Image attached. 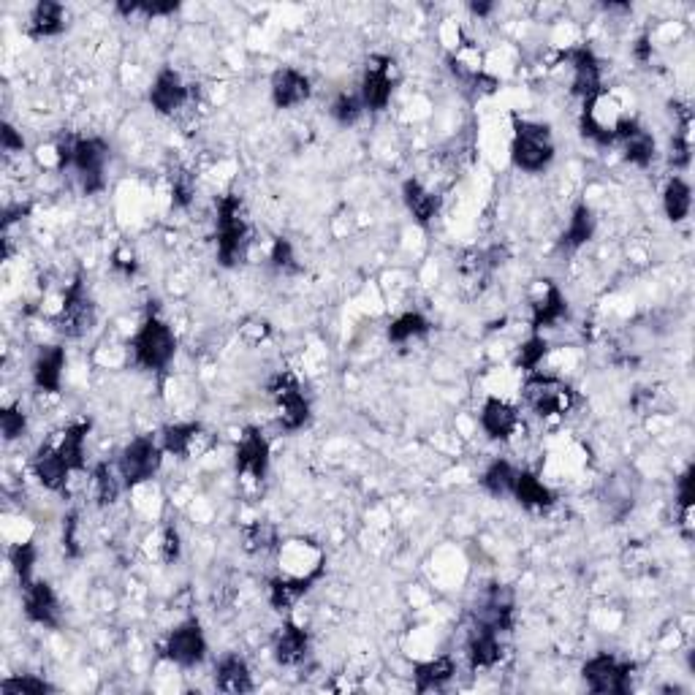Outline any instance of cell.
Masks as SVG:
<instances>
[{"mask_svg":"<svg viewBox=\"0 0 695 695\" xmlns=\"http://www.w3.org/2000/svg\"><path fill=\"white\" fill-rule=\"evenodd\" d=\"M364 112H367V109H364L362 96H359V93H340V96L332 101V109H329V115L334 117V123H340V125L359 123Z\"/></svg>","mask_w":695,"mask_h":695,"instance_id":"obj_39","label":"cell"},{"mask_svg":"<svg viewBox=\"0 0 695 695\" xmlns=\"http://www.w3.org/2000/svg\"><path fill=\"white\" fill-rule=\"evenodd\" d=\"M614 144H622L625 161L638 166V169H647L649 163L655 161V136L649 134L647 128L638 123L633 115H622L617 123H614Z\"/></svg>","mask_w":695,"mask_h":695,"instance_id":"obj_11","label":"cell"},{"mask_svg":"<svg viewBox=\"0 0 695 695\" xmlns=\"http://www.w3.org/2000/svg\"><path fill=\"white\" fill-rule=\"evenodd\" d=\"M402 201L405 207L413 215V220L427 229L432 220L438 218L440 212V196L432 193L429 188H424L419 180H405L402 182Z\"/></svg>","mask_w":695,"mask_h":695,"instance_id":"obj_28","label":"cell"},{"mask_svg":"<svg viewBox=\"0 0 695 695\" xmlns=\"http://www.w3.org/2000/svg\"><path fill=\"white\" fill-rule=\"evenodd\" d=\"M93 486H96V500L98 505H112L123 492V476H120V467H112L109 462H101L96 467V478H93Z\"/></svg>","mask_w":695,"mask_h":695,"instance_id":"obj_37","label":"cell"},{"mask_svg":"<svg viewBox=\"0 0 695 695\" xmlns=\"http://www.w3.org/2000/svg\"><path fill=\"white\" fill-rule=\"evenodd\" d=\"M565 58H568V63L573 68V96L581 98L584 104L592 101L595 96H600L603 93V79H600V63L595 58V52L590 47H576Z\"/></svg>","mask_w":695,"mask_h":695,"instance_id":"obj_16","label":"cell"},{"mask_svg":"<svg viewBox=\"0 0 695 695\" xmlns=\"http://www.w3.org/2000/svg\"><path fill=\"white\" fill-rule=\"evenodd\" d=\"M163 451L161 443L153 438V435H139L128 446L123 448V454L117 459V467H120V476H123L125 486H139L144 481L158 476V470L163 465Z\"/></svg>","mask_w":695,"mask_h":695,"instance_id":"obj_7","label":"cell"},{"mask_svg":"<svg viewBox=\"0 0 695 695\" xmlns=\"http://www.w3.org/2000/svg\"><path fill=\"white\" fill-rule=\"evenodd\" d=\"M530 326L533 332H541V329H549V326L560 324L562 318L568 315V302L562 296L560 286L554 280H541V296L533 299L530 305Z\"/></svg>","mask_w":695,"mask_h":695,"instance_id":"obj_20","label":"cell"},{"mask_svg":"<svg viewBox=\"0 0 695 695\" xmlns=\"http://www.w3.org/2000/svg\"><path fill=\"white\" fill-rule=\"evenodd\" d=\"M269 96L277 109H294L313 96V82L296 68H277L269 82Z\"/></svg>","mask_w":695,"mask_h":695,"instance_id":"obj_18","label":"cell"},{"mask_svg":"<svg viewBox=\"0 0 695 695\" xmlns=\"http://www.w3.org/2000/svg\"><path fill=\"white\" fill-rule=\"evenodd\" d=\"M519 427V410L500 397H489L481 408V429L492 440H508Z\"/></svg>","mask_w":695,"mask_h":695,"instance_id":"obj_23","label":"cell"},{"mask_svg":"<svg viewBox=\"0 0 695 695\" xmlns=\"http://www.w3.org/2000/svg\"><path fill=\"white\" fill-rule=\"evenodd\" d=\"M516 470L508 459H495V462H489V467L484 470V476H481V486H484L486 492L492 497H505L511 495V489H514V481H516Z\"/></svg>","mask_w":695,"mask_h":695,"instance_id":"obj_35","label":"cell"},{"mask_svg":"<svg viewBox=\"0 0 695 695\" xmlns=\"http://www.w3.org/2000/svg\"><path fill=\"white\" fill-rule=\"evenodd\" d=\"M524 402L543 419L546 416H565L576 402V391L571 383H565L557 375H543L535 370L524 381Z\"/></svg>","mask_w":695,"mask_h":695,"instance_id":"obj_4","label":"cell"},{"mask_svg":"<svg viewBox=\"0 0 695 695\" xmlns=\"http://www.w3.org/2000/svg\"><path fill=\"white\" fill-rule=\"evenodd\" d=\"M592 237H595V215H592L587 201H579L571 212L568 229L562 231L560 250H565V253H576V250L584 248Z\"/></svg>","mask_w":695,"mask_h":695,"instance_id":"obj_31","label":"cell"},{"mask_svg":"<svg viewBox=\"0 0 695 695\" xmlns=\"http://www.w3.org/2000/svg\"><path fill=\"white\" fill-rule=\"evenodd\" d=\"M36 560H39V549H36V543L33 541H25V543H17V546H11L9 562H11V568H14V573H17V579H20L22 587H28L30 581H33V568H36Z\"/></svg>","mask_w":695,"mask_h":695,"instance_id":"obj_38","label":"cell"},{"mask_svg":"<svg viewBox=\"0 0 695 695\" xmlns=\"http://www.w3.org/2000/svg\"><path fill=\"white\" fill-rule=\"evenodd\" d=\"M693 207V188L685 177H671L663 191V212L671 223H682Z\"/></svg>","mask_w":695,"mask_h":695,"instance_id":"obj_34","label":"cell"},{"mask_svg":"<svg viewBox=\"0 0 695 695\" xmlns=\"http://www.w3.org/2000/svg\"><path fill=\"white\" fill-rule=\"evenodd\" d=\"M237 476H248L253 481H264L269 473V440L261 435V429L248 427L239 438L237 454H234Z\"/></svg>","mask_w":695,"mask_h":695,"instance_id":"obj_15","label":"cell"},{"mask_svg":"<svg viewBox=\"0 0 695 695\" xmlns=\"http://www.w3.org/2000/svg\"><path fill=\"white\" fill-rule=\"evenodd\" d=\"M391 68H394V60L389 55H372L367 68H364L359 96H362V104L367 112H383L391 104V96H394Z\"/></svg>","mask_w":695,"mask_h":695,"instance_id":"obj_12","label":"cell"},{"mask_svg":"<svg viewBox=\"0 0 695 695\" xmlns=\"http://www.w3.org/2000/svg\"><path fill=\"white\" fill-rule=\"evenodd\" d=\"M269 394L277 408V421L286 432H299L310 421V402L291 372L277 375L275 381L269 383Z\"/></svg>","mask_w":695,"mask_h":695,"instance_id":"obj_9","label":"cell"},{"mask_svg":"<svg viewBox=\"0 0 695 695\" xmlns=\"http://www.w3.org/2000/svg\"><path fill=\"white\" fill-rule=\"evenodd\" d=\"M275 546V527L267 522H256L245 527V549L250 554L256 552H267Z\"/></svg>","mask_w":695,"mask_h":695,"instance_id":"obj_43","label":"cell"},{"mask_svg":"<svg viewBox=\"0 0 695 695\" xmlns=\"http://www.w3.org/2000/svg\"><path fill=\"white\" fill-rule=\"evenodd\" d=\"M77 527H79V514L77 511H71V514L66 516V524H63V546H66V554H71V557H79Z\"/></svg>","mask_w":695,"mask_h":695,"instance_id":"obj_49","label":"cell"},{"mask_svg":"<svg viewBox=\"0 0 695 695\" xmlns=\"http://www.w3.org/2000/svg\"><path fill=\"white\" fill-rule=\"evenodd\" d=\"M161 655L180 668H196L207 657V636L196 617L185 619L163 641Z\"/></svg>","mask_w":695,"mask_h":695,"instance_id":"obj_10","label":"cell"},{"mask_svg":"<svg viewBox=\"0 0 695 695\" xmlns=\"http://www.w3.org/2000/svg\"><path fill=\"white\" fill-rule=\"evenodd\" d=\"M310 655V636L296 622H286L275 638V660L280 666H299Z\"/></svg>","mask_w":695,"mask_h":695,"instance_id":"obj_26","label":"cell"},{"mask_svg":"<svg viewBox=\"0 0 695 695\" xmlns=\"http://www.w3.org/2000/svg\"><path fill=\"white\" fill-rule=\"evenodd\" d=\"M492 9H495L492 3H470V11H473V14H478V17H486V14H489Z\"/></svg>","mask_w":695,"mask_h":695,"instance_id":"obj_52","label":"cell"},{"mask_svg":"<svg viewBox=\"0 0 695 695\" xmlns=\"http://www.w3.org/2000/svg\"><path fill=\"white\" fill-rule=\"evenodd\" d=\"M66 30V6L55 0H41L36 9L30 11L28 36L30 39H52Z\"/></svg>","mask_w":695,"mask_h":695,"instance_id":"obj_27","label":"cell"},{"mask_svg":"<svg viewBox=\"0 0 695 695\" xmlns=\"http://www.w3.org/2000/svg\"><path fill=\"white\" fill-rule=\"evenodd\" d=\"M454 674H457L454 657L440 655L435 660L413 666V687H416V693H432V690L446 687L454 679Z\"/></svg>","mask_w":695,"mask_h":695,"instance_id":"obj_29","label":"cell"},{"mask_svg":"<svg viewBox=\"0 0 695 695\" xmlns=\"http://www.w3.org/2000/svg\"><path fill=\"white\" fill-rule=\"evenodd\" d=\"M514 590L505 587V584H492L486 590L481 606L476 609L473 619H476L478 628H489L495 633H511L514 628Z\"/></svg>","mask_w":695,"mask_h":695,"instance_id":"obj_14","label":"cell"},{"mask_svg":"<svg viewBox=\"0 0 695 695\" xmlns=\"http://www.w3.org/2000/svg\"><path fill=\"white\" fill-rule=\"evenodd\" d=\"M269 261H272V269H277V272H296V253L291 239L277 237L272 242V250H269Z\"/></svg>","mask_w":695,"mask_h":695,"instance_id":"obj_44","label":"cell"},{"mask_svg":"<svg viewBox=\"0 0 695 695\" xmlns=\"http://www.w3.org/2000/svg\"><path fill=\"white\" fill-rule=\"evenodd\" d=\"M511 495L516 497V503L524 505V508H533V511H543V508H549L557 500L552 489L543 484L535 473H530V470H519L516 473Z\"/></svg>","mask_w":695,"mask_h":695,"instance_id":"obj_32","label":"cell"},{"mask_svg":"<svg viewBox=\"0 0 695 695\" xmlns=\"http://www.w3.org/2000/svg\"><path fill=\"white\" fill-rule=\"evenodd\" d=\"M193 196H196V182H193V177L188 172H177L172 177V204L174 207H188L193 201Z\"/></svg>","mask_w":695,"mask_h":695,"instance_id":"obj_45","label":"cell"},{"mask_svg":"<svg viewBox=\"0 0 695 695\" xmlns=\"http://www.w3.org/2000/svg\"><path fill=\"white\" fill-rule=\"evenodd\" d=\"M0 690L9 695H44V693H52L55 687L49 685L47 679H41V676H33V674H20V676H9V679H3V685H0Z\"/></svg>","mask_w":695,"mask_h":695,"instance_id":"obj_40","label":"cell"},{"mask_svg":"<svg viewBox=\"0 0 695 695\" xmlns=\"http://www.w3.org/2000/svg\"><path fill=\"white\" fill-rule=\"evenodd\" d=\"M22 609H25V617L33 622V625H41V628H60L63 622V609H60L58 592L52 590L49 581L33 579L28 587H22Z\"/></svg>","mask_w":695,"mask_h":695,"instance_id":"obj_13","label":"cell"},{"mask_svg":"<svg viewBox=\"0 0 695 695\" xmlns=\"http://www.w3.org/2000/svg\"><path fill=\"white\" fill-rule=\"evenodd\" d=\"M207 438V432L199 421H185V424H169L161 432V448L172 457L188 459L193 451H201L199 443Z\"/></svg>","mask_w":695,"mask_h":695,"instance_id":"obj_24","label":"cell"},{"mask_svg":"<svg viewBox=\"0 0 695 695\" xmlns=\"http://www.w3.org/2000/svg\"><path fill=\"white\" fill-rule=\"evenodd\" d=\"M90 429H93V421H74L71 427L63 429V438H60L58 443V451L60 457L66 459L68 467L77 473V470H85V443H87V435H90Z\"/></svg>","mask_w":695,"mask_h":695,"instance_id":"obj_33","label":"cell"},{"mask_svg":"<svg viewBox=\"0 0 695 695\" xmlns=\"http://www.w3.org/2000/svg\"><path fill=\"white\" fill-rule=\"evenodd\" d=\"M112 264H115V269H123L125 275H134L136 267H139L134 253H128V250H117L115 256H112Z\"/></svg>","mask_w":695,"mask_h":695,"instance_id":"obj_50","label":"cell"},{"mask_svg":"<svg viewBox=\"0 0 695 695\" xmlns=\"http://www.w3.org/2000/svg\"><path fill=\"white\" fill-rule=\"evenodd\" d=\"M467 657L473 668H495L503 657V644H500V633L489 628H473L470 638H467Z\"/></svg>","mask_w":695,"mask_h":695,"instance_id":"obj_30","label":"cell"},{"mask_svg":"<svg viewBox=\"0 0 695 695\" xmlns=\"http://www.w3.org/2000/svg\"><path fill=\"white\" fill-rule=\"evenodd\" d=\"M324 571H326V562L321 560L318 565H315L313 571L305 573V576H286V579L269 581V603H272V609L275 611L291 609L296 600L313 590V584L324 576Z\"/></svg>","mask_w":695,"mask_h":695,"instance_id":"obj_19","label":"cell"},{"mask_svg":"<svg viewBox=\"0 0 695 695\" xmlns=\"http://www.w3.org/2000/svg\"><path fill=\"white\" fill-rule=\"evenodd\" d=\"M546 353H549L546 337L533 332V337H530L527 343H522V348H519V353H516V367L524 372H535L538 370V364L543 362V356H546Z\"/></svg>","mask_w":695,"mask_h":695,"instance_id":"obj_41","label":"cell"},{"mask_svg":"<svg viewBox=\"0 0 695 695\" xmlns=\"http://www.w3.org/2000/svg\"><path fill=\"white\" fill-rule=\"evenodd\" d=\"M695 467L690 465L679 476V481H676V503H679V511H693V500H695Z\"/></svg>","mask_w":695,"mask_h":695,"instance_id":"obj_46","label":"cell"},{"mask_svg":"<svg viewBox=\"0 0 695 695\" xmlns=\"http://www.w3.org/2000/svg\"><path fill=\"white\" fill-rule=\"evenodd\" d=\"M215 687L220 693H250L253 690V674H250V666L245 663V657L239 655H223L215 666Z\"/></svg>","mask_w":695,"mask_h":695,"instance_id":"obj_25","label":"cell"},{"mask_svg":"<svg viewBox=\"0 0 695 695\" xmlns=\"http://www.w3.org/2000/svg\"><path fill=\"white\" fill-rule=\"evenodd\" d=\"M636 60H641V63H649V58H652V44H649V39L644 36V39H638V44H636Z\"/></svg>","mask_w":695,"mask_h":695,"instance_id":"obj_51","label":"cell"},{"mask_svg":"<svg viewBox=\"0 0 695 695\" xmlns=\"http://www.w3.org/2000/svg\"><path fill=\"white\" fill-rule=\"evenodd\" d=\"M250 229L245 220V207L237 193H226L218 201V264L220 267H237L245 258L250 245Z\"/></svg>","mask_w":695,"mask_h":695,"instance_id":"obj_3","label":"cell"},{"mask_svg":"<svg viewBox=\"0 0 695 695\" xmlns=\"http://www.w3.org/2000/svg\"><path fill=\"white\" fill-rule=\"evenodd\" d=\"M0 429H3V438L9 440H17L22 438L25 432H28V416H25V410L17 408V405H6V408L0 410Z\"/></svg>","mask_w":695,"mask_h":695,"instance_id":"obj_42","label":"cell"},{"mask_svg":"<svg viewBox=\"0 0 695 695\" xmlns=\"http://www.w3.org/2000/svg\"><path fill=\"white\" fill-rule=\"evenodd\" d=\"M633 671H636V666L630 660H619L609 652H600L581 666V679L592 693L628 695L633 687Z\"/></svg>","mask_w":695,"mask_h":695,"instance_id":"obj_6","label":"cell"},{"mask_svg":"<svg viewBox=\"0 0 695 695\" xmlns=\"http://www.w3.org/2000/svg\"><path fill=\"white\" fill-rule=\"evenodd\" d=\"M191 98V87L185 85V79L180 77V71L174 68H161L153 79V87H150V104L158 115H174L180 112L182 106L188 104Z\"/></svg>","mask_w":695,"mask_h":695,"instance_id":"obj_17","label":"cell"},{"mask_svg":"<svg viewBox=\"0 0 695 695\" xmlns=\"http://www.w3.org/2000/svg\"><path fill=\"white\" fill-rule=\"evenodd\" d=\"M557 144L552 128L533 120H522L514 115V136H511V163L527 174L543 172L554 161Z\"/></svg>","mask_w":695,"mask_h":695,"instance_id":"obj_1","label":"cell"},{"mask_svg":"<svg viewBox=\"0 0 695 695\" xmlns=\"http://www.w3.org/2000/svg\"><path fill=\"white\" fill-rule=\"evenodd\" d=\"M0 147H3V153H22L25 150V139L11 123L0 125Z\"/></svg>","mask_w":695,"mask_h":695,"instance_id":"obj_47","label":"cell"},{"mask_svg":"<svg viewBox=\"0 0 695 695\" xmlns=\"http://www.w3.org/2000/svg\"><path fill=\"white\" fill-rule=\"evenodd\" d=\"M55 326H58L60 334H66L71 340L85 337L96 326V305H93V299L85 291V283H82L79 275L74 277V283L63 294V305L58 310Z\"/></svg>","mask_w":695,"mask_h":695,"instance_id":"obj_8","label":"cell"},{"mask_svg":"<svg viewBox=\"0 0 695 695\" xmlns=\"http://www.w3.org/2000/svg\"><path fill=\"white\" fill-rule=\"evenodd\" d=\"M427 332H429L427 318H424L421 313H416V310H410V313L397 315V318L391 321L386 337H389V343L405 345L410 343V340H416V337H424Z\"/></svg>","mask_w":695,"mask_h":695,"instance_id":"obj_36","label":"cell"},{"mask_svg":"<svg viewBox=\"0 0 695 695\" xmlns=\"http://www.w3.org/2000/svg\"><path fill=\"white\" fill-rule=\"evenodd\" d=\"M112 147L101 136H74L71 150V169L79 174L82 191L101 193L106 188V163H109Z\"/></svg>","mask_w":695,"mask_h":695,"instance_id":"obj_5","label":"cell"},{"mask_svg":"<svg viewBox=\"0 0 695 695\" xmlns=\"http://www.w3.org/2000/svg\"><path fill=\"white\" fill-rule=\"evenodd\" d=\"M33 473L39 478V484L49 492H63L68 484V476L74 473L68 462L60 457L58 446H41L33 457Z\"/></svg>","mask_w":695,"mask_h":695,"instance_id":"obj_22","label":"cell"},{"mask_svg":"<svg viewBox=\"0 0 695 695\" xmlns=\"http://www.w3.org/2000/svg\"><path fill=\"white\" fill-rule=\"evenodd\" d=\"M161 552H163V562H174L180 560V552H182V543H180V533H177V527H166L163 530V543H161Z\"/></svg>","mask_w":695,"mask_h":695,"instance_id":"obj_48","label":"cell"},{"mask_svg":"<svg viewBox=\"0 0 695 695\" xmlns=\"http://www.w3.org/2000/svg\"><path fill=\"white\" fill-rule=\"evenodd\" d=\"M63 370H66V348L63 345H47L41 348L33 362V383L36 389L47 394H60L63 389Z\"/></svg>","mask_w":695,"mask_h":695,"instance_id":"obj_21","label":"cell"},{"mask_svg":"<svg viewBox=\"0 0 695 695\" xmlns=\"http://www.w3.org/2000/svg\"><path fill=\"white\" fill-rule=\"evenodd\" d=\"M128 348L134 353L136 367L150 372H163L172 364L174 353H177V337H174L172 326L153 313L144 318V324L131 337Z\"/></svg>","mask_w":695,"mask_h":695,"instance_id":"obj_2","label":"cell"}]
</instances>
